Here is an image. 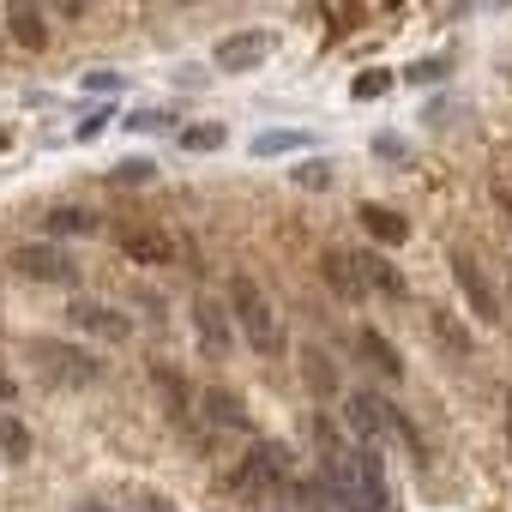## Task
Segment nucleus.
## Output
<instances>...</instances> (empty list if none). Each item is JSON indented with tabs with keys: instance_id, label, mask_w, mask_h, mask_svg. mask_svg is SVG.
<instances>
[{
	"instance_id": "nucleus-1",
	"label": "nucleus",
	"mask_w": 512,
	"mask_h": 512,
	"mask_svg": "<svg viewBox=\"0 0 512 512\" xmlns=\"http://www.w3.org/2000/svg\"><path fill=\"white\" fill-rule=\"evenodd\" d=\"M314 440H320V470H326V488L350 506V512H374L386 500V482H380V452L368 446H350L326 416H314Z\"/></svg>"
},
{
	"instance_id": "nucleus-2",
	"label": "nucleus",
	"mask_w": 512,
	"mask_h": 512,
	"mask_svg": "<svg viewBox=\"0 0 512 512\" xmlns=\"http://www.w3.org/2000/svg\"><path fill=\"white\" fill-rule=\"evenodd\" d=\"M229 314H235L241 338L253 344V356H284V326H278V314H272V296L253 284L247 272L229 278Z\"/></svg>"
},
{
	"instance_id": "nucleus-3",
	"label": "nucleus",
	"mask_w": 512,
	"mask_h": 512,
	"mask_svg": "<svg viewBox=\"0 0 512 512\" xmlns=\"http://www.w3.org/2000/svg\"><path fill=\"white\" fill-rule=\"evenodd\" d=\"M344 422H350L356 446L380 452V446H386V434H398V404H392V398H380V392H350Z\"/></svg>"
},
{
	"instance_id": "nucleus-4",
	"label": "nucleus",
	"mask_w": 512,
	"mask_h": 512,
	"mask_svg": "<svg viewBox=\"0 0 512 512\" xmlns=\"http://www.w3.org/2000/svg\"><path fill=\"white\" fill-rule=\"evenodd\" d=\"M452 260V278H458V290H464V302H470V314L482 320V326H500V296H494V284H488V272L476 266V253L470 247H452L446 253Z\"/></svg>"
},
{
	"instance_id": "nucleus-5",
	"label": "nucleus",
	"mask_w": 512,
	"mask_h": 512,
	"mask_svg": "<svg viewBox=\"0 0 512 512\" xmlns=\"http://www.w3.org/2000/svg\"><path fill=\"white\" fill-rule=\"evenodd\" d=\"M278 476H290V452L284 446H272V440H260L241 464H235V476H229V488L235 494H260V488H272Z\"/></svg>"
},
{
	"instance_id": "nucleus-6",
	"label": "nucleus",
	"mask_w": 512,
	"mask_h": 512,
	"mask_svg": "<svg viewBox=\"0 0 512 512\" xmlns=\"http://www.w3.org/2000/svg\"><path fill=\"white\" fill-rule=\"evenodd\" d=\"M13 272L31 278V284H73V260H67L61 247H49V241H25V247H13Z\"/></svg>"
},
{
	"instance_id": "nucleus-7",
	"label": "nucleus",
	"mask_w": 512,
	"mask_h": 512,
	"mask_svg": "<svg viewBox=\"0 0 512 512\" xmlns=\"http://www.w3.org/2000/svg\"><path fill=\"white\" fill-rule=\"evenodd\" d=\"M193 332H199V350H205V356H229V344H235V314H229V302L199 296V302H193Z\"/></svg>"
},
{
	"instance_id": "nucleus-8",
	"label": "nucleus",
	"mask_w": 512,
	"mask_h": 512,
	"mask_svg": "<svg viewBox=\"0 0 512 512\" xmlns=\"http://www.w3.org/2000/svg\"><path fill=\"white\" fill-rule=\"evenodd\" d=\"M37 362H43V374H55V380H67V386H85V380H97L103 368L85 356V350H73V344H55V338H37V350H31Z\"/></svg>"
},
{
	"instance_id": "nucleus-9",
	"label": "nucleus",
	"mask_w": 512,
	"mask_h": 512,
	"mask_svg": "<svg viewBox=\"0 0 512 512\" xmlns=\"http://www.w3.org/2000/svg\"><path fill=\"white\" fill-rule=\"evenodd\" d=\"M121 253L133 266H175V235L139 223V229H121Z\"/></svg>"
},
{
	"instance_id": "nucleus-10",
	"label": "nucleus",
	"mask_w": 512,
	"mask_h": 512,
	"mask_svg": "<svg viewBox=\"0 0 512 512\" xmlns=\"http://www.w3.org/2000/svg\"><path fill=\"white\" fill-rule=\"evenodd\" d=\"M67 320H73V332H91V338H109V344H121L127 332H133V320L127 314H115V308H103V302H73L67 308Z\"/></svg>"
},
{
	"instance_id": "nucleus-11",
	"label": "nucleus",
	"mask_w": 512,
	"mask_h": 512,
	"mask_svg": "<svg viewBox=\"0 0 512 512\" xmlns=\"http://www.w3.org/2000/svg\"><path fill=\"white\" fill-rule=\"evenodd\" d=\"M266 55H272V31H235V37L217 43V67H229V73L260 67Z\"/></svg>"
},
{
	"instance_id": "nucleus-12",
	"label": "nucleus",
	"mask_w": 512,
	"mask_h": 512,
	"mask_svg": "<svg viewBox=\"0 0 512 512\" xmlns=\"http://www.w3.org/2000/svg\"><path fill=\"white\" fill-rule=\"evenodd\" d=\"M320 278H326V290H332V296H344V302H362V296H368L356 253H338V247H326V253H320Z\"/></svg>"
},
{
	"instance_id": "nucleus-13",
	"label": "nucleus",
	"mask_w": 512,
	"mask_h": 512,
	"mask_svg": "<svg viewBox=\"0 0 512 512\" xmlns=\"http://www.w3.org/2000/svg\"><path fill=\"white\" fill-rule=\"evenodd\" d=\"M362 229H368V241H380V247H404V241H410V217L392 211V205H362Z\"/></svg>"
},
{
	"instance_id": "nucleus-14",
	"label": "nucleus",
	"mask_w": 512,
	"mask_h": 512,
	"mask_svg": "<svg viewBox=\"0 0 512 512\" xmlns=\"http://www.w3.org/2000/svg\"><path fill=\"white\" fill-rule=\"evenodd\" d=\"M356 350H362V362H368V368H380L386 380H404V356L392 350V338H386V332L362 326V332H356Z\"/></svg>"
},
{
	"instance_id": "nucleus-15",
	"label": "nucleus",
	"mask_w": 512,
	"mask_h": 512,
	"mask_svg": "<svg viewBox=\"0 0 512 512\" xmlns=\"http://www.w3.org/2000/svg\"><path fill=\"white\" fill-rule=\"evenodd\" d=\"M356 266H362V284H368V290H380V296H392V302H404V296H410L404 272H398L392 260H380V253H356Z\"/></svg>"
},
{
	"instance_id": "nucleus-16",
	"label": "nucleus",
	"mask_w": 512,
	"mask_h": 512,
	"mask_svg": "<svg viewBox=\"0 0 512 512\" xmlns=\"http://www.w3.org/2000/svg\"><path fill=\"white\" fill-rule=\"evenodd\" d=\"M7 37H13L19 49H31V55H37V49L49 43V25H43V13H37V7H7Z\"/></svg>"
},
{
	"instance_id": "nucleus-17",
	"label": "nucleus",
	"mask_w": 512,
	"mask_h": 512,
	"mask_svg": "<svg viewBox=\"0 0 512 512\" xmlns=\"http://www.w3.org/2000/svg\"><path fill=\"white\" fill-rule=\"evenodd\" d=\"M205 422H211V428H247V410H241L235 392L211 386V392H205Z\"/></svg>"
},
{
	"instance_id": "nucleus-18",
	"label": "nucleus",
	"mask_w": 512,
	"mask_h": 512,
	"mask_svg": "<svg viewBox=\"0 0 512 512\" xmlns=\"http://www.w3.org/2000/svg\"><path fill=\"white\" fill-rule=\"evenodd\" d=\"M151 386L163 392V404H169V416H187V398H193V386H187V380H181L175 368H163V362H157V368H151Z\"/></svg>"
},
{
	"instance_id": "nucleus-19",
	"label": "nucleus",
	"mask_w": 512,
	"mask_h": 512,
	"mask_svg": "<svg viewBox=\"0 0 512 512\" xmlns=\"http://www.w3.org/2000/svg\"><path fill=\"white\" fill-rule=\"evenodd\" d=\"M0 452H7L13 464H19V458H31V428H25L13 410H0Z\"/></svg>"
},
{
	"instance_id": "nucleus-20",
	"label": "nucleus",
	"mask_w": 512,
	"mask_h": 512,
	"mask_svg": "<svg viewBox=\"0 0 512 512\" xmlns=\"http://www.w3.org/2000/svg\"><path fill=\"white\" fill-rule=\"evenodd\" d=\"M49 229H55V235H91V229H97V211H85V205H55V211H49Z\"/></svg>"
},
{
	"instance_id": "nucleus-21",
	"label": "nucleus",
	"mask_w": 512,
	"mask_h": 512,
	"mask_svg": "<svg viewBox=\"0 0 512 512\" xmlns=\"http://www.w3.org/2000/svg\"><path fill=\"white\" fill-rule=\"evenodd\" d=\"M428 326H434V338L446 344V356H470V332H464L446 308H434V314H428Z\"/></svg>"
},
{
	"instance_id": "nucleus-22",
	"label": "nucleus",
	"mask_w": 512,
	"mask_h": 512,
	"mask_svg": "<svg viewBox=\"0 0 512 512\" xmlns=\"http://www.w3.org/2000/svg\"><path fill=\"white\" fill-rule=\"evenodd\" d=\"M302 374H308V386H314V392H338V368H332V362H326L320 350H308Z\"/></svg>"
},
{
	"instance_id": "nucleus-23",
	"label": "nucleus",
	"mask_w": 512,
	"mask_h": 512,
	"mask_svg": "<svg viewBox=\"0 0 512 512\" xmlns=\"http://www.w3.org/2000/svg\"><path fill=\"white\" fill-rule=\"evenodd\" d=\"M308 133H260L253 139V157H278V151H302Z\"/></svg>"
},
{
	"instance_id": "nucleus-24",
	"label": "nucleus",
	"mask_w": 512,
	"mask_h": 512,
	"mask_svg": "<svg viewBox=\"0 0 512 512\" xmlns=\"http://www.w3.org/2000/svg\"><path fill=\"white\" fill-rule=\"evenodd\" d=\"M386 91H392V73H380V67L350 79V97H386Z\"/></svg>"
},
{
	"instance_id": "nucleus-25",
	"label": "nucleus",
	"mask_w": 512,
	"mask_h": 512,
	"mask_svg": "<svg viewBox=\"0 0 512 512\" xmlns=\"http://www.w3.org/2000/svg\"><path fill=\"white\" fill-rule=\"evenodd\" d=\"M181 145H187V151H217V145H223V127H187Z\"/></svg>"
},
{
	"instance_id": "nucleus-26",
	"label": "nucleus",
	"mask_w": 512,
	"mask_h": 512,
	"mask_svg": "<svg viewBox=\"0 0 512 512\" xmlns=\"http://www.w3.org/2000/svg\"><path fill=\"white\" fill-rule=\"evenodd\" d=\"M404 79H410V85H434V79H446V61H416Z\"/></svg>"
},
{
	"instance_id": "nucleus-27",
	"label": "nucleus",
	"mask_w": 512,
	"mask_h": 512,
	"mask_svg": "<svg viewBox=\"0 0 512 512\" xmlns=\"http://www.w3.org/2000/svg\"><path fill=\"white\" fill-rule=\"evenodd\" d=\"M115 181L127 187V181H151V157H133V163H121L115 169Z\"/></svg>"
},
{
	"instance_id": "nucleus-28",
	"label": "nucleus",
	"mask_w": 512,
	"mask_h": 512,
	"mask_svg": "<svg viewBox=\"0 0 512 512\" xmlns=\"http://www.w3.org/2000/svg\"><path fill=\"white\" fill-rule=\"evenodd\" d=\"M326 181H332L326 163H302V169H296V187H326Z\"/></svg>"
},
{
	"instance_id": "nucleus-29",
	"label": "nucleus",
	"mask_w": 512,
	"mask_h": 512,
	"mask_svg": "<svg viewBox=\"0 0 512 512\" xmlns=\"http://www.w3.org/2000/svg\"><path fill=\"white\" fill-rule=\"evenodd\" d=\"M103 121H109V109H97V115H85V121H79V139H97V133H103Z\"/></svg>"
},
{
	"instance_id": "nucleus-30",
	"label": "nucleus",
	"mask_w": 512,
	"mask_h": 512,
	"mask_svg": "<svg viewBox=\"0 0 512 512\" xmlns=\"http://www.w3.org/2000/svg\"><path fill=\"white\" fill-rule=\"evenodd\" d=\"M13 398H19V380H13L7 368H0V404H13Z\"/></svg>"
},
{
	"instance_id": "nucleus-31",
	"label": "nucleus",
	"mask_w": 512,
	"mask_h": 512,
	"mask_svg": "<svg viewBox=\"0 0 512 512\" xmlns=\"http://www.w3.org/2000/svg\"><path fill=\"white\" fill-rule=\"evenodd\" d=\"M494 205L506 211V223H512V187H494Z\"/></svg>"
},
{
	"instance_id": "nucleus-32",
	"label": "nucleus",
	"mask_w": 512,
	"mask_h": 512,
	"mask_svg": "<svg viewBox=\"0 0 512 512\" xmlns=\"http://www.w3.org/2000/svg\"><path fill=\"white\" fill-rule=\"evenodd\" d=\"M145 512H169V506H163V494H145Z\"/></svg>"
},
{
	"instance_id": "nucleus-33",
	"label": "nucleus",
	"mask_w": 512,
	"mask_h": 512,
	"mask_svg": "<svg viewBox=\"0 0 512 512\" xmlns=\"http://www.w3.org/2000/svg\"><path fill=\"white\" fill-rule=\"evenodd\" d=\"M506 446H512V410H506Z\"/></svg>"
},
{
	"instance_id": "nucleus-34",
	"label": "nucleus",
	"mask_w": 512,
	"mask_h": 512,
	"mask_svg": "<svg viewBox=\"0 0 512 512\" xmlns=\"http://www.w3.org/2000/svg\"><path fill=\"white\" fill-rule=\"evenodd\" d=\"M79 512H109V506H79Z\"/></svg>"
},
{
	"instance_id": "nucleus-35",
	"label": "nucleus",
	"mask_w": 512,
	"mask_h": 512,
	"mask_svg": "<svg viewBox=\"0 0 512 512\" xmlns=\"http://www.w3.org/2000/svg\"><path fill=\"white\" fill-rule=\"evenodd\" d=\"M0 151H7V133H0Z\"/></svg>"
}]
</instances>
